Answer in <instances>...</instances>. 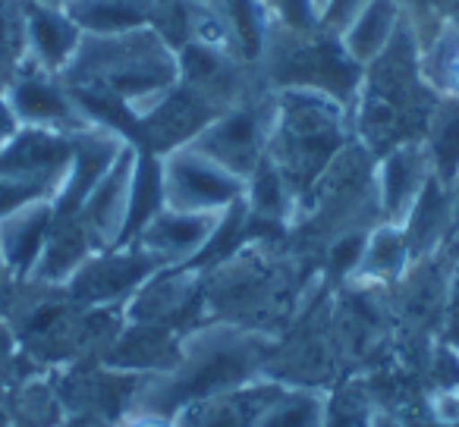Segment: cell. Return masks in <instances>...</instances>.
<instances>
[{"mask_svg": "<svg viewBox=\"0 0 459 427\" xmlns=\"http://www.w3.org/2000/svg\"><path fill=\"white\" fill-rule=\"evenodd\" d=\"M271 352H274V337L264 333L221 320L198 327L183 337L179 362L167 374L142 380V387L133 393V412L173 418L179 408L202 396L268 377Z\"/></svg>", "mask_w": 459, "mask_h": 427, "instance_id": "cell-1", "label": "cell"}, {"mask_svg": "<svg viewBox=\"0 0 459 427\" xmlns=\"http://www.w3.org/2000/svg\"><path fill=\"white\" fill-rule=\"evenodd\" d=\"M343 110V104L315 91H281L274 98L264 158L283 179L296 210H302L327 167L350 145Z\"/></svg>", "mask_w": 459, "mask_h": 427, "instance_id": "cell-2", "label": "cell"}, {"mask_svg": "<svg viewBox=\"0 0 459 427\" xmlns=\"http://www.w3.org/2000/svg\"><path fill=\"white\" fill-rule=\"evenodd\" d=\"M283 293H287L283 268L258 252H239V258L233 252V258L204 283V299L221 324L243 327L264 337H271L264 320H274L287 308Z\"/></svg>", "mask_w": 459, "mask_h": 427, "instance_id": "cell-3", "label": "cell"}, {"mask_svg": "<svg viewBox=\"0 0 459 427\" xmlns=\"http://www.w3.org/2000/svg\"><path fill=\"white\" fill-rule=\"evenodd\" d=\"M271 120H274V101H239L214 116L189 145L233 176L249 179L268 154Z\"/></svg>", "mask_w": 459, "mask_h": 427, "instance_id": "cell-4", "label": "cell"}, {"mask_svg": "<svg viewBox=\"0 0 459 427\" xmlns=\"http://www.w3.org/2000/svg\"><path fill=\"white\" fill-rule=\"evenodd\" d=\"M160 179H164V208L173 210L223 214L246 195V179L233 176L192 145L167 151L160 158Z\"/></svg>", "mask_w": 459, "mask_h": 427, "instance_id": "cell-5", "label": "cell"}, {"mask_svg": "<svg viewBox=\"0 0 459 427\" xmlns=\"http://www.w3.org/2000/svg\"><path fill=\"white\" fill-rule=\"evenodd\" d=\"M164 264L148 255L139 245H117V249L95 252L76 274L70 277V295L82 305L108 308L117 302H129L133 293Z\"/></svg>", "mask_w": 459, "mask_h": 427, "instance_id": "cell-6", "label": "cell"}, {"mask_svg": "<svg viewBox=\"0 0 459 427\" xmlns=\"http://www.w3.org/2000/svg\"><path fill=\"white\" fill-rule=\"evenodd\" d=\"M7 104L13 110L16 123H26L29 129H48V132L60 135L89 129V116L73 101V95H66L60 85H54L48 70H41L32 60L16 73Z\"/></svg>", "mask_w": 459, "mask_h": 427, "instance_id": "cell-7", "label": "cell"}, {"mask_svg": "<svg viewBox=\"0 0 459 427\" xmlns=\"http://www.w3.org/2000/svg\"><path fill=\"white\" fill-rule=\"evenodd\" d=\"M223 214H195V210L160 208L142 226V233L133 239V245L154 255L164 268H192L204 255L211 239L217 236Z\"/></svg>", "mask_w": 459, "mask_h": 427, "instance_id": "cell-8", "label": "cell"}, {"mask_svg": "<svg viewBox=\"0 0 459 427\" xmlns=\"http://www.w3.org/2000/svg\"><path fill=\"white\" fill-rule=\"evenodd\" d=\"M283 383L274 377H258L243 387H230L221 393L183 406L170 418L173 427H258L264 408L271 406Z\"/></svg>", "mask_w": 459, "mask_h": 427, "instance_id": "cell-9", "label": "cell"}, {"mask_svg": "<svg viewBox=\"0 0 459 427\" xmlns=\"http://www.w3.org/2000/svg\"><path fill=\"white\" fill-rule=\"evenodd\" d=\"M431 176L434 173L421 141H406L381 154L375 164V192L384 224H403Z\"/></svg>", "mask_w": 459, "mask_h": 427, "instance_id": "cell-10", "label": "cell"}, {"mask_svg": "<svg viewBox=\"0 0 459 427\" xmlns=\"http://www.w3.org/2000/svg\"><path fill=\"white\" fill-rule=\"evenodd\" d=\"M198 283L202 277L195 274V268H160L126 302V320L129 324L173 327L179 314L202 295Z\"/></svg>", "mask_w": 459, "mask_h": 427, "instance_id": "cell-11", "label": "cell"}, {"mask_svg": "<svg viewBox=\"0 0 459 427\" xmlns=\"http://www.w3.org/2000/svg\"><path fill=\"white\" fill-rule=\"evenodd\" d=\"M183 337H179L173 327L129 324L126 330L110 343L108 364L114 371H120V374H139V377L167 374V371L179 362Z\"/></svg>", "mask_w": 459, "mask_h": 427, "instance_id": "cell-12", "label": "cell"}, {"mask_svg": "<svg viewBox=\"0 0 459 427\" xmlns=\"http://www.w3.org/2000/svg\"><path fill=\"white\" fill-rule=\"evenodd\" d=\"M22 45L32 51V64L48 73H64L82 45V32L64 7H45L22 0Z\"/></svg>", "mask_w": 459, "mask_h": 427, "instance_id": "cell-13", "label": "cell"}, {"mask_svg": "<svg viewBox=\"0 0 459 427\" xmlns=\"http://www.w3.org/2000/svg\"><path fill=\"white\" fill-rule=\"evenodd\" d=\"M54 218H57V210H54L51 198L22 204L20 210L0 218V255L10 270L26 274L35 268L48 243V233L54 226Z\"/></svg>", "mask_w": 459, "mask_h": 427, "instance_id": "cell-14", "label": "cell"}, {"mask_svg": "<svg viewBox=\"0 0 459 427\" xmlns=\"http://www.w3.org/2000/svg\"><path fill=\"white\" fill-rule=\"evenodd\" d=\"M409 264H412V255H409L403 226L381 220L365 236L359 261L350 277L362 283V286H396L406 277Z\"/></svg>", "mask_w": 459, "mask_h": 427, "instance_id": "cell-15", "label": "cell"}, {"mask_svg": "<svg viewBox=\"0 0 459 427\" xmlns=\"http://www.w3.org/2000/svg\"><path fill=\"white\" fill-rule=\"evenodd\" d=\"M421 148L428 154L431 173L450 189L459 173V95H440L428 116Z\"/></svg>", "mask_w": 459, "mask_h": 427, "instance_id": "cell-16", "label": "cell"}, {"mask_svg": "<svg viewBox=\"0 0 459 427\" xmlns=\"http://www.w3.org/2000/svg\"><path fill=\"white\" fill-rule=\"evenodd\" d=\"M64 10L82 35L135 32L152 16L142 0H66Z\"/></svg>", "mask_w": 459, "mask_h": 427, "instance_id": "cell-17", "label": "cell"}, {"mask_svg": "<svg viewBox=\"0 0 459 427\" xmlns=\"http://www.w3.org/2000/svg\"><path fill=\"white\" fill-rule=\"evenodd\" d=\"M327 421H331V396L325 389L283 383L281 393L264 408L258 427H327Z\"/></svg>", "mask_w": 459, "mask_h": 427, "instance_id": "cell-18", "label": "cell"}, {"mask_svg": "<svg viewBox=\"0 0 459 427\" xmlns=\"http://www.w3.org/2000/svg\"><path fill=\"white\" fill-rule=\"evenodd\" d=\"M390 26H394V0H368L362 13L356 16L350 38H346V51L352 60H375L377 54L387 47Z\"/></svg>", "mask_w": 459, "mask_h": 427, "instance_id": "cell-19", "label": "cell"}, {"mask_svg": "<svg viewBox=\"0 0 459 427\" xmlns=\"http://www.w3.org/2000/svg\"><path fill=\"white\" fill-rule=\"evenodd\" d=\"M230 20L237 26V38L243 45L246 57H258L262 54V29H258L255 4L252 0H227Z\"/></svg>", "mask_w": 459, "mask_h": 427, "instance_id": "cell-20", "label": "cell"}, {"mask_svg": "<svg viewBox=\"0 0 459 427\" xmlns=\"http://www.w3.org/2000/svg\"><path fill=\"white\" fill-rule=\"evenodd\" d=\"M281 13L287 26L296 29V32L312 29V4L308 0H281Z\"/></svg>", "mask_w": 459, "mask_h": 427, "instance_id": "cell-21", "label": "cell"}, {"mask_svg": "<svg viewBox=\"0 0 459 427\" xmlns=\"http://www.w3.org/2000/svg\"><path fill=\"white\" fill-rule=\"evenodd\" d=\"M13 135H16V116H13V110H10L7 98H0V148L7 145Z\"/></svg>", "mask_w": 459, "mask_h": 427, "instance_id": "cell-22", "label": "cell"}, {"mask_svg": "<svg viewBox=\"0 0 459 427\" xmlns=\"http://www.w3.org/2000/svg\"><path fill=\"white\" fill-rule=\"evenodd\" d=\"M123 427H173L170 418H160V414H145V412H133Z\"/></svg>", "mask_w": 459, "mask_h": 427, "instance_id": "cell-23", "label": "cell"}, {"mask_svg": "<svg viewBox=\"0 0 459 427\" xmlns=\"http://www.w3.org/2000/svg\"><path fill=\"white\" fill-rule=\"evenodd\" d=\"M32 4H45V7H64L66 0H32Z\"/></svg>", "mask_w": 459, "mask_h": 427, "instance_id": "cell-24", "label": "cell"}, {"mask_svg": "<svg viewBox=\"0 0 459 427\" xmlns=\"http://www.w3.org/2000/svg\"><path fill=\"white\" fill-rule=\"evenodd\" d=\"M4 268H7V264H4V255H0V270H4Z\"/></svg>", "mask_w": 459, "mask_h": 427, "instance_id": "cell-25", "label": "cell"}, {"mask_svg": "<svg viewBox=\"0 0 459 427\" xmlns=\"http://www.w3.org/2000/svg\"><path fill=\"white\" fill-rule=\"evenodd\" d=\"M456 352H459V330H456Z\"/></svg>", "mask_w": 459, "mask_h": 427, "instance_id": "cell-26", "label": "cell"}]
</instances>
